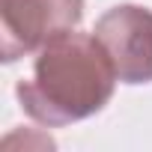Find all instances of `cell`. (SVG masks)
<instances>
[{
	"mask_svg": "<svg viewBox=\"0 0 152 152\" xmlns=\"http://www.w3.org/2000/svg\"><path fill=\"white\" fill-rule=\"evenodd\" d=\"M119 75L96 33L66 30L36 51L33 75L15 87L24 113L42 125H69L99 113Z\"/></svg>",
	"mask_w": 152,
	"mask_h": 152,
	"instance_id": "1",
	"label": "cell"
},
{
	"mask_svg": "<svg viewBox=\"0 0 152 152\" xmlns=\"http://www.w3.org/2000/svg\"><path fill=\"white\" fill-rule=\"evenodd\" d=\"M84 18V0H0L3 63L36 54L54 36L75 30Z\"/></svg>",
	"mask_w": 152,
	"mask_h": 152,
	"instance_id": "2",
	"label": "cell"
},
{
	"mask_svg": "<svg viewBox=\"0 0 152 152\" xmlns=\"http://www.w3.org/2000/svg\"><path fill=\"white\" fill-rule=\"evenodd\" d=\"M96 39L104 45L122 84L152 81V9L122 3L96 21Z\"/></svg>",
	"mask_w": 152,
	"mask_h": 152,
	"instance_id": "3",
	"label": "cell"
}]
</instances>
